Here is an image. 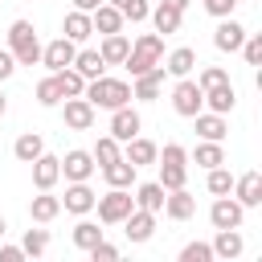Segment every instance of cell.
I'll list each match as a JSON object with an SVG mask.
<instances>
[{
    "label": "cell",
    "instance_id": "20",
    "mask_svg": "<svg viewBox=\"0 0 262 262\" xmlns=\"http://www.w3.org/2000/svg\"><path fill=\"white\" fill-rule=\"evenodd\" d=\"M90 25H94V33H123V12L115 8V4H98L94 12H90Z\"/></svg>",
    "mask_w": 262,
    "mask_h": 262
},
{
    "label": "cell",
    "instance_id": "1",
    "mask_svg": "<svg viewBox=\"0 0 262 262\" xmlns=\"http://www.w3.org/2000/svg\"><path fill=\"white\" fill-rule=\"evenodd\" d=\"M82 98L98 111H115V106H127L131 102V86L123 82V78H106V74H98V78H90L86 82V90H82Z\"/></svg>",
    "mask_w": 262,
    "mask_h": 262
},
{
    "label": "cell",
    "instance_id": "29",
    "mask_svg": "<svg viewBox=\"0 0 262 262\" xmlns=\"http://www.w3.org/2000/svg\"><path fill=\"white\" fill-rule=\"evenodd\" d=\"M41 151H45V139H41L37 131H25V135H20L16 143H12V156H16L20 164H33V160H37Z\"/></svg>",
    "mask_w": 262,
    "mask_h": 262
},
{
    "label": "cell",
    "instance_id": "34",
    "mask_svg": "<svg viewBox=\"0 0 262 262\" xmlns=\"http://www.w3.org/2000/svg\"><path fill=\"white\" fill-rule=\"evenodd\" d=\"M147 16H151V25H156V33H164V37H168V33H176V29H180V16H184V12H176V8H168V4H156V8L147 12Z\"/></svg>",
    "mask_w": 262,
    "mask_h": 262
},
{
    "label": "cell",
    "instance_id": "16",
    "mask_svg": "<svg viewBox=\"0 0 262 262\" xmlns=\"http://www.w3.org/2000/svg\"><path fill=\"white\" fill-rule=\"evenodd\" d=\"M233 192H237V205H242V209H254V205H262V176H258V172H246V176H237V180H233Z\"/></svg>",
    "mask_w": 262,
    "mask_h": 262
},
{
    "label": "cell",
    "instance_id": "45",
    "mask_svg": "<svg viewBox=\"0 0 262 262\" xmlns=\"http://www.w3.org/2000/svg\"><path fill=\"white\" fill-rule=\"evenodd\" d=\"M12 70H16V57H12V49H0V82H4V78H12Z\"/></svg>",
    "mask_w": 262,
    "mask_h": 262
},
{
    "label": "cell",
    "instance_id": "19",
    "mask_svg": "<svg viewBox=\"0 0 262 262\" xmlns=\"http://www.w3.org/2000/svg\"><path fill=\"white\" fill-rule=\"evenodd\" d=\"M242 250H246V242H242L237 229H217V237H213V258L233 262V258H242Z\"/></svg>",
    "mask_w": 262,
    "mask_h": 262
},
{
    "label": "cell",
    "instance_id": "31",
    "mask_svg": "<svg viewBox=\"0 0 262 262\" xmlns=\"http://www.w3.org/2000/svg\"><path fill=\"white\" fill-rule=\"evenodd\" d=\"M94 33V25H90V12H82V8H74L70 16H66V37L74 41V45H82L86 37Z\"/></svg>",
    "mask_w": 262,
    "mask_h": 262
},
{
    "label": "cell",
    "instance_id": "48",
    "mask_svg": "<svg viewBox=\"0 0 262 262\" xmlns=\"http://www.w3.org/2000/svg\"><path fill=\"white\" fill-rule=\"evenodd\" d=\"M160 4H168V8H176V12H184V8H188V0H160Z\"/></svg>",
    "mask_w": 262,
    "mask_h": 262
},
{
    "label": "cell",
    "instance_id": "8",
    "mask_svg": "<svg viewBox=\"0 0 262 262\" xmlns=\"http://www.w3.org/2000/svg\"><path fill=\"white\" fill-rule=\"evenodd\" d=\"M74 53H78V45H74L70 37H57V41H49V45H41V66H49V70L57 74V70H66V66H74Z\"/></svg>",
    "mask_w": 262,
    "mask_h": 262
},
{
    "label": "cell",
    "instance_id": "14",
    "mask_svg": "<svg viewBox=\"0 0 262 262\" xmlns=\"http://www.w3.org/2000/svg\"><path fill=\"white\" fill-rule=\"evenodd\" d=\"M61 176H66V180H90V176H94V156H90V151H66Z\"/></svg>",
    "mask_w": 262,
    "mask_h": 262
},
{
    "label": "cell",
    "instance_id": "21",
    "mask_svg": "<svg viewBox=\"0 0 262 262\" xmlns=\"http://www.w3.org/2000/svg\"><path fill=\"white\" fill-rule=\"evenodd\" d=\"M102 176H106V184H111V188H131V184H135V164L119 156V160L102 164Z\"/></svg>",
    "mask_w": 262,
    "mask_h": 262
},
{
    "label": "cell",
    "instance_id": "50",
    "mask_svg": "<svg viewBox=\"0 0 262 262\" xmlns=\"http://www.w3.org/2000/svg\"><path fill=\"white\" fill-rule=\"evenodd\" d=\"M4 233H8V221H4V217H0V237H4Z\"/></svg>",
    "mask_w": 262,
    "mask_h": 262
},
{
    "label": "cell",
    "instance_id": "36",
    "mask_svg": "<svg viewBox=\"0 0 262 262\" xmlns=\"http://www.w3.org/2000/svg\"><path fill=\"white\" fill-rule=\"evenodd\" d=\"M94 242H102V229H98L94 221H78V225H74V246H78V250H90Z\"/></svg>",
    "mask_w": 262,
    "mask_h": 262
},
{
    "label": "cell",
    "instance_id": "18",
    "mask_svg": "<svg viewBox=\"0 0 262 262\" xmlns=\"http://www.w3.org/2000/svg\"><path fill=\"white\" fill-rule=\"evenodd\" d=\"M123 233L131 237V242H147L151 233H156V213H143V209H131L127 217H123Z\"/></svg>",
    "mask_w": 262,
    "mask_h": 262
},
{
    "label": "cell",
    "instance_id": "41",
    "mask_svg": "<svg viewBox=\"0 0 262 262\" xmlns=\"http://www.w3.org/2000/svg\"><path fill=\"white\" fill-rule=\"evenodd\" d=\"M242 57H246L250 66L262 61V37H258V33H246V41H242Z\"/></svg>",
    "mask_w": 262,
    "mask_h": 262
},
{
    "label": "cell",
    "instance_id": "23",
    "mask_svg": "<svg viewBox=\"0 0 262 262\" xmlns=\"http://www.w3.org/2000/svg\"><path fill=\"white\" fill-rule=\"evenodd\" d=\"M98 53H102V61H106V66H123V61H127V53H131V41H127L123 33H106Z\"/></svg>",
    "mask_w": 262,
    "mask_h": 262
},
{
    "label": "cell",
    "instance_id": "2",
    "mask_svg": "<svg viewBox=\"0 0 262 262\" xmlns=\"http://www.w3.org/2000/svg\"><path fill=\"white\" fill-rule=\"evenodd\" d=\"M8 49H12L16 66H37V61H41L37 29H33L29 20H12V25H8Z\"/></svg>",
    "mask_w": 262,
    "mask_h": 262
},
{
    "label": "cell",
    "instance_id": "7",
    "mask_svg": "<svg viewBox=\"0 0 262 262\" xmlns=\"http://www.w3.org/2000/svg\"><path fill=\"white\" fill-rule=\"evenodd\" d=\"M242 217H246V209L225 192V196H217L213 201V209H209V221H213V229H242Z\"/></svg>",
    "mask_w": 262,
    "mask_h": 262
},
{
    "label": "cell",
    "instance_id": "44",
    "mask_svg": "<svg viewBox=\"0 0 262 262\" xmlns=\"http://www.w3.org/2000/svg\"><path fill=\"white\" fill-rule=\"evenodd\" d=\"M233 8H237V0H205V12L217 16V20L221 16H233Z\"/></svg>",
    "mask_w": 262,
    "mask_h": 262
},
{
    "label": "cell",
    "instance_id": "25",
    "mask_svg": "<svg viewBox=\"0 0 262 262\" xmlns=\"http://www.w3.org/2000/svg\"><path fill=\"white\" fill-rule=\"evenodd\" d=\"M192 119H196V135H201V139H217V143H221L225 131H229V127H225V115H217V111H209V115L196 111Z\"/></svg>",
    "mask_w": 262,
    "mask_h": 262
},
{
    "label": "cell",
    "instance_id": "5",
    "mask_svg": "<svg viewBox=\"0 0 262 262\" xmlns=\"http://www.w3.org/2000/svg\"><path fill=\"white\" fill-rule=\"evenodd\" d=\"M156 160H160V184L164 188H184V176H188L184 160H188V151L180 143H168L164 156H156Z\"/></svg>",
    "mask_w": 262,
    "mask_h": 262
},
{
    "label": "cell",
    "instance_id": "12",
    "mask_svg": "<svg viewBox=\"0 0 262 262\" xmlns=\"http://www.w3.org/2000/svg\"><path fill=\"white\" fill-rule=\"evenodd\" d=\"M160 86H164V66H151L147 74L135 78L131 98H139V102H156V98H160Z\"/></svg>",
    "mask_w": 262,
    "mask_h": 262
},
{
    "label": "cell",
    "instance_id": "15",
    "mask_svg": "<svg viewBox=\"0 0 262 262\" xmlns=\"http://www.w3.org/2000/svg\"><path fill=\"white\" fill-rule=\"evenodd\" d=\"M57 180H61V160L41 151V156L33 160V184H37V188H53Z\"/></svg>",
    "mask_w": 262,
    "mask_h": 262
},
{
    "label": "cell",
    "instance_id": "11",
    "mask_svg": "<svg viewBox=\"0 0 262 262\" xmlns=\"http://www.w3.org/2000/svg\"><path fill=\"white\" fill-rule=\"evenodd\" d=\"M139 127H143V123H139V115L131 111V102H127V106H115V111H111V135H115L119 143H127L131 135H139Z\"/></svg>",
    "mask_w": 262,
    "mask_h": 262
},
{
    "label": "cell",
    "instance_id": "22",
    "mask_svg": "<svg viewBox=\"0 0 262 262\" xmlns=\"http://www.w3.org/2000/svg\"><path fill=\"white\" fill-rule=\"evenodd\" d=\"M164 196H168V188H164L160 180L139 184V188H135V209H143V213H160V209H164Z\"/></svg>",
    "mask_w": 262,
    "mask_h": 262
},
{
    "label": "cell",
    "instance_id": "24",
    "mask_svg": "<svg viewBox=\"0 0 262 262\" xmlns=\"http://www.w3.org/2000/svg\"><path fill=\"white\" fill-rule=\"evenodd\" d=\"M192 70H196V49L180 45V49H172V53H168V66H164V74H172V78H188Z\"/></svg>",
    "mask_w": 262,
    "mask_h": 262
},
{
    "label": "cell",
    "instance_id": "33",
    "mask_svg": "<svg viewBox=\"0 0 262 262\" xmlns=\"http://www.w3.org/2000/svg\"><path fill=\"white\" fill-rule=\"evenodd\" d=\"M192 160H196V168H217V164H225V147L217 143V139H205V143H196V151H192Z\"/></svg>",
    "mask_w": 262,
    "mask_h": 262
},
{
    "label": "cell",
    "instance_id": "43",
    "mask_svg": "<svg viewBox=\"0 0 262 262\" xmlns=\"http://www.w3.org/2000/svg\"><path fill=\"white\" fill-rule=\"evenodd\" d=\"M86 254H90L94 262H119V246H111V242H94Z\"/></svg>",
    "mask_w": 262,
    "mask_h": 262
},
{
    "label": "cell",
    "instance_id": "3",
    "mask_svg": "<svg viewBox=\"0 0 262 262\" xmlns=\"http://www.w3.org/2000/svg\"><path fill=\"white\" fill-rule=\"evenodd\" d=\"M160 57H164V37L160 33H143L139 41H131V53H127V70H131V78H139V74H147L151 66H160Z\"/></svg>",
    "mask_w": 262,
    "mask_h": 262
},
{
    "label": "cell",
    "instance_id": "27",
    "mask_svg": "<svg viewBox=\"0 0 262 262\" xmlns=\"http://www.w3.org/2000/svg\"><path fill=\"white\" fill-rule=\"evenodd\" d=\"M74 70L90 82V78H98V74L106 70V61H102V53H98V49H78V53H74Z\"/></svg>",
    "mask_w": 262,
    "mask_h": 262
},
{
    "label": "cell",
    "instance_id": "37",
    "mask_svg": "<svg viewBox=\"0 0 262 262\" xmlns=\"http://www.w3.org/2000/svg\"><path fill=\"white\" fill-rule=\"evenodd\" d=\"M90 156H94V160H98V168H102V164H111V160H119L123 151H119V139H115V135H102V139L94 143V151H90Z\"/></svg>",
    "mask_w": 262,
    "mask_h": 262
},
{
    "label": "cell",
    "instance_id": "38",
    "mask_svg": "<svg viewBox=\"0 0 262 262\" xmlns=\"http://www.w3.org/2000/svg\"><path fill=\"white\" fill-rule=\"evenodd\" d=\"M209 192L213 196H225V192H233V176L217 164V168H209Z\"/></svg>",
    "mask_w": 262,
    "mask_h": 262
},
{
    "label": "cell",
    "instance_id": "32",
    "mask_svg": "<svg viewBox=\"0 0 262 262\" xmlns=\"http://www.w3.org/2000/svg\"><path fill=\"white\" fill-rule=\"evenodd\" d=\"M53 82H57V90H61V98H78L82 90H86V78L74 70V66H66V70H57L53 74Z\"/></svg>",
    "mask_w": 262,
    "mask_h": 262
},
{
    "label": "cell",
    "instance_id": "10",
    "mask_svg": "<svg viewBox=\"0 0 262 262\" xmlns=\"http://www.w3.org/2000/svg\"><path fill=\"white\" fill-rule=\"evenodd\" d=\"M242 41H246V29H242L237 20H229V16H221V25L213 29V45H217L221 53H237Z\"/></svg>",
    "mask_w": 262,
    "mask_h": 262
},
{
    "label": "cell",
    "instance_id": "30",
    "mask_svg": "<svg viewBox=\"0 0 262 262\" xmlns=\"http://www.w3.org/2000/svg\"><path fill=\"white\" fill-rule=\"evenodd\" d=\"M156 156H160V147H156L151 139H139V135L127 139V156H123V160H131L135 168H139V164H156Z\"/></svg>",
    "mask_w": 262,
    "mask_h": 262
},
{
    "label": "cell",
    "instance_id": "4",
    "mask_svg": "<svg viewBox=\"0 0 262 262\" xmlns=\"http://www.w3.org/2000/svg\"><path fill=\"white\" fill-rule=\"evenodd\" d=\"M94 209H98V221L102 225H123V217L135 209V196H131V188H111L106 196L94 201Z\"/></svg>",
    "mask_w": 262,
    "mask_h": 262
},
{
    "label": "cell",
    "instance_id": "47",
    "mask_svg": "<svg viewBox=\"0 0 262 262\" xmlns=\"http://www.w3.org/2000/svg\"><path fill=\"white\" fill-rule=\"evenodd\" d=\"M102 0H74V8H82V12H94Z\"/></svg>",
    "mask_w": 262,
    "mask_h": 262
},
{
    "label": "cell",
    "instance_id": "13",
    "mask_svg": "<svg viewBox=\"0 0 262 262\" xmlns=\"http://www.w3.org/2000/svg\"><path fill=\"white\" fill-rule=\"evenodd\" d=\"M66 127L74 131H90L94 127V106L78 94V98H66Z\"/></svg>",
    "mask_w": 262,
    "mask_h": 262
},
{
    "label": "cell",
    "instance_id": "6",
    "mask_svg": "<svg viewBox=\"0 0 262 262\" xmlns=\"http://www.w3.org/2000/svg\"><path fill=\"white\" fill-rule=\"evenodd\" d=\"M201 106H205V90H201L192 78H180V82L172 86V111L184 115V119H192Z\"/></svg>",
    "mask_w": 262,
    "mask_h": 262
},
{
    "label": "cell",
    "instance_id": "26",
    "mask_svg": "<svg viewBox=\"0 0 262 262\" xmlns=\"http://www.w3.org/2000/svg\"><path fill=\"white\" fill-rule=\"evenodd\" d=\"M57 213H61V196H49V188H41V196H33V205H29V217L41 221V225L53 221Z\"/></svg>",
    "mask_w": 262,
    "mask_h": 262
},
{
    "label": "cell",
    "instance_id": "46",
    "mask_svg": "<svg viewBox=\"0 0 262 262\" xmlns=\"http://www.w3.org/2000/svg\"><path fill=\"white\" fill-rule=\"evenodd\" d=\"M20 258H25L20 246H0V262H20Z\"/></svg>",
    "mask_w": 262,
    "mask_h": 262
},
{
    "label": "cell",
    "instance_id": "17",
    "mask_svg": "<svg viewBox=\"0 0 262 262\" xmlns=\"http://www.w3.org/2000/svg\"><path fill=\"white\" fill-rule=\"evenodd\" d=\"M164 213H168L172 221H188V217L196 213L192 192H184V188H168V196H164Z\"/></svg>",
    "mask_w": 262,
    "mask_h": 262
},
{
    "label": "cell",
    "instance_id": "39",
    "mask_svg": "<svg viewBox=\"0 0 262 262\" xmlns=\"http://www.w3.org/2000/svg\"><path fill=\"white\" fill-rule=\"evenodd\" d=\"M37 102H41V106H57V102H61V90H57V82H53V74L37 82Z\"/></svg>",
    "mask_w": 262,
    "mask_h": 262
},
{
    "label": "cell",
    "instance_id": "35",
    "mask_svg": "<svg viewBox=\"0 0 262 262\" xmlns=\"http://www.w3.org/2000/svg\"><path fill=\"white\" fill-rule=\"evenodd\" d=\"M20 250H25V258H41V254L49 250V233H45V229H25Z\"/></svg>",
    "mask_w": 262,
    "mask_h": 262
},
{
    "label": "cell",
    "instance_id": "49",
    "mask_svg": "<svg viewBox=\"0 0 262 262\" xmlns=\"http://www.w3.org/2000/svg\"><path fill=\"white\" fill-rule=\"evenodd\" d=\"M4 111H8V98H4V90H0V115H4Z\"/></svg>",
    "mask_w": 262,
    "mask_h": 262
},
{
    "label": "cell",
    "instance_id": "40",
    "mask_svg": "<svg viewBox=\"0 0 262 262\" xmlns=\"http://www.w3.org/2000/svg\"><path fill=\"white\" fill-rule=\"evenodd\" d=\"M180 262H213V246L209 242H188L180 250Z\"/></svg>",
    "mask_w": 262,
    "mask_h": 262
},
{
    "label": "cell",
    "instance_id": "42",
    "mask_svg": "<svg viewBox=\"0 0 262 262\" xmlns=\"http://www.w3.org/2000/svg\"><path fill=\"white\" fill-rule=\"evenodd\" d=\"M221 82H229V74H225L221 66H205V70H201V78H196V86H201V90H209V86H221Z\"/></svg>",
    "mask_w": 262,
    "mask_h": 262
},
{
    "label": "cell",
    "instance_id": "9",
    "mask_svg": "<svg viewBox=\"0 0 262 262\" xmlns=\"http://www.w3.org/2000/svg\"><path fill=\"white\" fill-rule=\"evenodd\" d=\"M94 188L86 184V180H70V188H66V196H61V209L66 213H78V217H86L90 209H94Z\"/></svg>",
    "mask_w": 262,
    "mask_h": 262
},
{
    "label": "cell",
    "instance_id": "28",
    "mask_svg": "<svg viewBox=\"0 0 262 262\" xmlns=\"http://www.w3.org/2000/svg\"><path fill=\"white\" fill-rule=\"evenodd\" d=\"M205 102H209V111L229 115V111H233V102H237V94H233V86H229V82H221V86H209V90H205Z\"/></svg>",
    "mask_w": 262,
    "mask_h": 262
}]
</instances>
